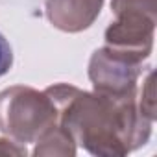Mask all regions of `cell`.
Here are the masks:
<instances>
[{
    "instance_id": "1",
    "label": "cell",
    "mask_w": 157,
    "mask_h": 157,
    "mask_svg": "<svg viewBox=\"0 0 157 157\" xmlns=\"http://www.w3.org/2000/svg\"><path fill=\"white\" fill-rule=\"evenodd\" d=\"M57 107V124L74 144L93 155H126L142 146L151 133V118L140 109L137 94L113 98L100 93H85L67 83L44 91Z\"/></svg>"
},
{
    "instance_id": "2",
    "label": "cell",
    "mask_w": 157,
    "mask_h": 157,
    "mask_svg": "<svg viewBox=\"0 0 157 157\" xmlns=\"http://www.w3.org/2000/svg\"><path fill=\"white\" fill-rule=\"evenodd\" d=\"M57 120V107L44 91L17 85L0 93V131L17 144L37 142Z\"/></svg>"
},
{
    "instance_id": "3",
    "label": "cell",
    "mask_w": 157,
    "mask_h": 157,
    "mask_svg": "<svg viewBox=\"0 0 157 157\" xmlns=\"http://www.w3.org/2000/svg\"><path fill=\"white\" fill-rule=\"evenodd\" d=\"M142 70V63L131 61L109 46H104L91 57L89 78L94 93L113 98H126L137 94V82Z\"/></svg>"
},
{
    "instance_id": "4",
    "label": "cell",
    "mask_w": 157,
    "mask_h": 157,
    "mask_svg": "<svg viewBox=\"0 0 157 157\" xmlns=\"http://www.w3.org/2000/svg\"><path fill=\"white\" fill-rule=\"evenodd\" d=\"M115 17L117 21L105 30L107 46L131 61L142 63L151 52L155 15L144 11H120Z\"/></svg>"
},
{
    "instance_id": "5",
    "label": "cell",
    "mask_w": 157,
    "mask_h": 157,
    "mask_svg": "<svg viewBox=\"0 0 157 157\" xmlns=\"http://www.w3.org/2000/svg\"><path fill=\"white\" fill-rule=\"evenodd\" d=\"M104 0H46V17L63 32H82L100 15Z\"/></svg>"
},
{
    "instance_id": "6",
    "label": "cell",
    "mask_w": 157,
    "mask_h": 157,
    "mask_svg": "<svg viewBox=\"0 0 157 157\" xmlns=\"http://www.w3.org/2000/svg\"><path fill=\"white\" fill-rule=\"evenodd\" d=\"M111 10L115 15L120 11H144L155 15V0H113Z\"/></svg>"
},
{
    "instance_id": "7",
    "label": "cell",
    "mask_w": 157,
    "mask_h": 157,
    "mask_svg": "<svg viewBox=\"0 0 157 157\" xmlns=\"http://www.w3.org/2000/svg\"><path fill=\"white\" fill-rule=\"evenodd\" d=\"M13 65V50L8 43V39L0 33V78L10 72Z\"/></svg>"
}]
</instances>
